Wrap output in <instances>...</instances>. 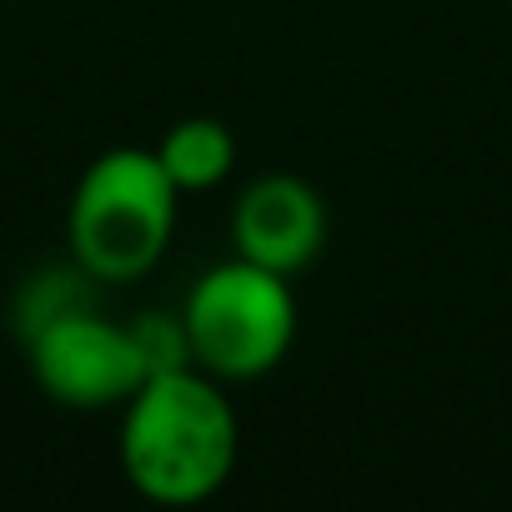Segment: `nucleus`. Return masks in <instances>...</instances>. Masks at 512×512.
I'll return each instance as SVG.
<instances>
[{"label": "nucleus", "instance_id": "39448f33", "mask_svg": "<svg viewBox=\"0 0 512 512\" xmlns=\"http://www.w3.org/2000/svg\"><path fill=\"white\" fill-rule=\"evenodd\" d=\"M231 246L246 262L297 277L327 246V201L312 181L277 171L256 176L231 206Z\"/></svg>", "mask_w": 512, "mask_h": 512}, {"label": "nucleus", "instance_id": "7ed1b4c3", "mask_svg": "<svg viewBox=\"0 0 512 512\" xmlns=\"http://www.w3.org/2000/svg\"><path fill=\"white\" fill-rule=\"evenodd\" d=\"M191 362L211 372L216 382H251L282 367L297 337V297L292 277L267 272L231 256V262L206 267L181 307Z\"/></svg>", "mask_w": 512, "mask_h": 512}, {"label": "nucleus", "instance_id": "f257e3e1", "mask_svg": "<svg viewBox=\"0 0 512 512\" xmlns=\"http://www.w3.org/2000/svg\"><path fill=\"white\" fill-rule=\"evenodd\" d=\"M236 447V407L201 367L156 372L121 407V472L146 502L196 507L216 497L236 467Z\"/></svg>", "mask_w": 512, "mask_h": 512}, {"label": "nucleus", "instance_id": "f03ea898", "mask_svg": "<svg viewBox=\"0 0 512 512\" xmlns=\"http://www.w3.org/2000/svg\"><path fill=\"white\" fill-rule=\"evenodd\" d=\"M176 181L146 146L101 151L66 206L71 262L106 287L141 282L171 246L176 231Z\"/></svg>", "mask_w": 512, "mask_h": 512}, {"label": "nucleus", "instance_id": "20e7f679", "mask_svg": "<svg viewBox=\"0 0 512 512\" xmlns=\"http://www.w3.org/2000/svg\"><path fill=\"white\" fill-rule=\"evenodd\" d=\"M26 362H31L36 387L71 412L126 407L131 392L151 377L131 322L101 317L96 302H81V307L56 312L41 327H31Z\"/></svg>", "mask_w": 512, "mask_h": 512}, {"label": "nucleus", "instance_id": "423d86ee", "mask_svg": "<svg viewBox=\"0 0 512 512\" xmlns=\"http://www.w3.org/2000/svg\"><path fill=\"white\" fill-rule=\"evenodd\" d=\"M156 161L166 166V176L176 181L181 196L186 191H216L236 166V136L216 116H186L161 136Z\"/></svg>", "mask_w": 512, "mask_h": 512}]
</instances>
